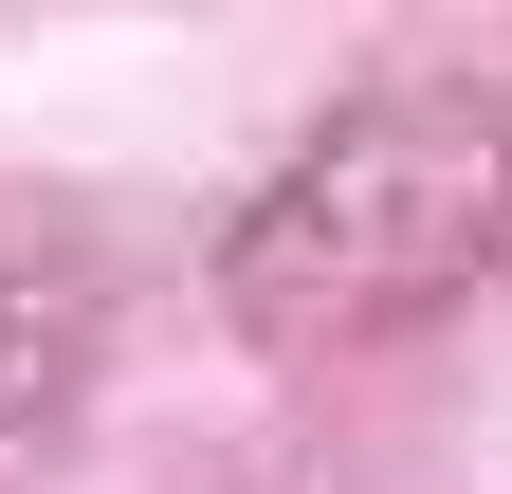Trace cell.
Listing matches in <instances>:
<instances>
[{"instance_id":"cell-1","label":"cell","mask_w":512,"mask_h":494,"mask_svg":"<svg viewBox=\"0 0 512 494\" xmlns=\"http://www.w3.org/2000/svg\"><path fill=\"white\" fill-rule=\"evenodd\" d=\"M494 257H512V92L384 74L220 220V330L256 366H348L384 330L458 312Z\"/></svg>"},{"instance_id":"cell-2","label":"cell","mask_w":512,"mask_h":494,"mask_svg":"<svg viewBox=\"0 0 512 494\" xmlns=\"http://www.w3.org/2000/svg\"><path fill=\"white\" fill-rule=\"evenodd\" d=\"M110 366V238L55 202H0V440H37Z\"/></svg>"}]
</instances>
